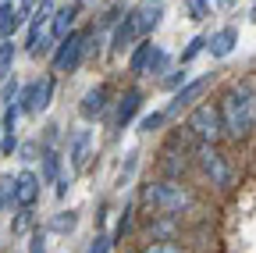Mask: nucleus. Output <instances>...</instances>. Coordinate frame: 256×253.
I'll list each match as a JSON object with an SVG mask.
<instances>
[{
    "mask_svg": "<svg viewBox=\"0 0 256 253\" xmlns=\"http://www.w3.org/2000/svg\"><path fill=\"white\" fill-rule=\"evenodd\" d=\"M220 121H224V139L246 143L256 136V79H242L220 97Z\"/></svg>",
    "mask_w": 256,
    "mask_h": 253,
    "instance_id": "obj_1",
    "label": "nucleus"
},
{
    "mask_svg": "<svg viewBox=\"0 0 256 253\" xmlns=\"http://www.w3.org/2000/svg\"><path fill=\"white\" fill-rule=\"evenodd\" d=\"M139 200L146 207H153L156 214H188L192 207H196V196H192V189L174 182V178H156V182H146Z\"/></svg>",
    "mask_w": 256,
    "mask_h": 253,
    "instance_id": "obj_2",
    "label": "nucleus"
},
{
    "mask_svg": "<svg viewBox=\"0 0 256 253\" xmlns=\"http://www.w3.org/2000/svg\"><path fill=\"white\" fill-rule=\"evenodd\" d=\"M185 132L196 139V143H220L224 139V121H220V107L217 104H196L188 107L185 118Z\"/></svg>",
    "mask_w": 256,
    "mask_h": 253,
    "instance_id": "obj_3",
    "label": "nucleus"
},
{
    "mask_svg": "<svg viewBox=\"0 0 256 253\" xmlns=\"http://www.w3.org/2000/svg\"><path fill=\"white\" fill-rule=\"evenodd\" d=\"M192 157H196V168L210 178V185H217V189H232V185L238 182V175H235L232 161L217 150V143H200Z\"/></svg>",
    "mask_w": 256,
    "mask_h": 253,
    "instance_id": "obj_4",
    "label": "nucleus"
},
{
    "mask_svg": "<svg viewBox=\"0 0 256 253\" xmlns=\"http://www.w3.org/2000/svg\"><path fill=\"white\" fill-rule=\"evenodd\" d=\"M89 57V33H75L72 36H64L60 43H57V50H54V57H50V65H54V72H78V65Z\"/></svg>",
    "mask_w": 256,
    "mask_h": 253,
    "instance_id": "obj_5",
    "label": "nucleus"
},
{
    "mask_svg": "<svg viewBox=\"0 0 256 253\" xmlns=\"http://www.w3.org/2000/svg\"><path fill=\"white\" fill-rule=\"evenodd\" d=\"M50 97H54V79H50V75L22 86V97H18L22 114H40V111H46V107H50Z\"/></svg>",
    "mask_w": 256,
    "mask_h": 253,
    "instance_id": "obj_6",
    "label": "nucleus"
},
{
    "mask_svg": "<svg viewBox=\"0 0 256 253\" xmlns=\"http://www.w3.org/2000/svg\"><path fill=\"white\" fill-rule=\"evenodd\" d=\"M210 82H214V75H210V72H206V75H200V79H192V82H185V86L174 93V97H171V104L164 107V114H168V118H178L185 107H196V100L210 89Z\"/></svg>",
    "mask_w": 256,
    "mask_h": 253,
    "instance_id": "obj_7",
    "label": "nucleus"
},
{
    "mask_svg": "<svg viewBox=\"0 0 256 253\" xmlns=\"http://www.w3.org/2000/svg\"><path fill=\"white\" fill-rule=\"evenodd\" d=\"M160 18H164V8H160V0H139V4L128 11V22L136 25V33L146 40L153 36V29L160 25Z\"/></svg>",
    "mask_w": 256,
    "mask_h": 253,
    "instance_id": "obj_8",
    "label": "nucleus"
},
{
    "mask_svg": "<svg viewBox=\"0 0 256 253\" xmlns=\"http://www.w3.org/2000/svg\"><path fill=\"white\" fill-rule=\"evenodd\" d=\"M107 104H110V86L100 82V86L86 89V97H82V104H78V114H82L86 121H96V118L107 111Z\"/></svg>",
    "mask_w": 256,
    "mask_h": 253,
    "instance_id": "obj_9",
    "label": "nucleus"
},
{
    "mask_svg": "<svg viewBox=\"0 0 256 253\" xmlns=\"http://www.w3.org/2000/svg\"><path fill=\"white\" fill-rule=\"evenodd\" d=\"M40 185H43V178L36 175V171H18V193H14V207H36V200H40Z\"/></svg>",
    "mask_w": 256,
    "mask_h": 253,
    "instance_id": "obj_10",
    "label": "nucleus"
},
{
    "mask_svg": "<svg viewBox=\"0 0 256 253\" xmlns=\"http://www.w3.org/2000/svg\"><path fill=\"white\" fill-rule=\"evenodd\" d=\"M139 107H142V89H136V86L124 89L121 100H118V111H114V129H124V125L139 114Z\"/></svg>",
    "mask_w": 256,
    "mask_h": 253,
    "instance_id": "obj_11",
    "label": "nucleus"
},
{
    "mask_svg": "<svg viewBox=\"0 0 256 253\" xmlns=\"http://www.w3.org/2000/svg\"><path fill=\"white\" fill-rule=\"evenodd\" d=\"M235 47H238V29L235 25H224V29H217V33H210V43H206L210 57H217V61H224Z\"/></svg>",
    "mask_w": 256,
    "mask_h": 253,
    "instance_id": "obj_12",
    "label": "nucleus"
},
{
    "mask_svg": "<svg viewBox=\"0 0 256 253\" xmlns=\"http://www.w3.org/2000/svg\"><path fill=\"white\" fill-rule=\"evenodd\" d=\"M75 15H78V4H64V8L54 11V18H50V36H54L57 43H60L64 36L75 33Z\"/></svg>",
    "mask_w": 256,
    "mask_h": 253,
    "instance_id": "obj_13",
    "label": "nucleus"
},
{
    "mask_svg": "<svg viewBox=\"0 0 256 253\" xmlns=\"http://www.w3.org/2000/svg\"><path fill=\"white\" fill-rule=\"evenodd\" d=\"M139 40H142V36L136 33V25L128 22V11H124V22H118L114 33H110V50H114V54H124V50H132Z\"/></svg>",
    "mask_w": 256,
    "mask_h": 253,
    "instance_id": "obj_14",
    "label": "nucleus"
},
{
    "mask_svg": "<svg viewBox=\"0 0 256 253\" xmlns=\"http://www.w3.org/2000/svg\"><path fill=\"white\" fill-rule=\"evenodd\" d=\"M153 50H156V43H150V36L139 40V43L132 47V54H128V72H132V75H150Z\"/></svg>",
    "mask_w": 256,
    "mask_h": 253,
    "instance_id": "obj_15",
    "label": "nucleus"
},
{
    "mask_svg": "<svg viewBox=\"0 0 256 253\" xmlns=\"http://www.w3.org/2000/svg\"><path fill=\"white\" fill-rule=\"evenodd\" d=\"M22 11H18V4H11V0H0V36L4 40H14V33L22 29Z\"/></svg>",
    "mask_w": 256,
    "mask_h": 253,
    "instance_id": "obj_16",
    "label": "nucleus"
},
{
    "mask_svg": "<svg viewBox=\"0 0 256 253\" xmlns=\"http://www.w3.org/2000/svg\"><path fill=\"white\" fill-rule=\"evenodd\" d=\"M178 232V214H156L150 221V239H174Z\"/></svg>",
    "mask_w": 256,
    "mask_h": 253,
    "instance_id": "obj_17",
    "label": "nucleus"
},
{
    "mask_svg": "<svg viewBox=\"0 0 256 253\" xmlns=\"http://www.w3.org/2000/svg\"><path fill=\"white\" fill-rule=\"evenodd\" d=\"M64 171H60V153L54 150V146H43V171H40V178H43V185L46 182H57Z\"/></svg>",
    "mask_w": 256,
    "mask_h": 253,
    "instance_id": "obj_18",
    "label": "nucleus"
},
{
    "mask_svg": "<svg viewBox=\"0 0 256 253\" xmlns=\"http://www.w3.org/2000/svg\"><path fill=\"white\" fill-rule=\"evenodd\" d=\"M75 225H78V214H75V210H57V214L50 217V225H46V232H57V235H68V232H75Z\"/></svg>",
    "mask_w": 256,
    "mask_h": 253,
    "instance_id": "obj_19",
    "label": "nucleus"
},
{
    "mask_svg": "<svg viewBox=\"0 0 256 253\" xmlns=\"http://www.w3.org/2000/svg\"><path fill=\"white\" fill-rule=\"evenodd\" d=\"M89 139H92V136L82 129V132L75 136V143H72V164H75V171H82V168H86V157H89Z\"/></svg>",
    "mask_w": 256,
    "mask_h": 253,
    "instance_id": "obj_20",
    "label": "nucleus"
},
{
    "mask_svg": "<svg viewBox=\"0 0 256 253\" xmlns=\"http://www.w3.org/2000/svg\"><path fill=\"white\" fill-rule=\"evenodd\" d=\"M14 54H18V47H14L11 40H4V43H0V82H4V79H11V65H14Z\"/></svg>",
    "mask_w": 256,
    "mask_h": 253,
    "instance_id": "obj_21",
    "label": "nucleus"
},
{
    "mask_svg": "<svg viewBox=\"0 0 256 253\" xmlns=\"http://www.w3.org/2000/svg\"><path fill=\"white\" fill-rule=\"evenodd\" d=\"M32 225H36L32 207H18V217L11 221V232H14V235H25V232H32Z\"/></svg>",
    "mask_w": 256,
    "mask_h": 253,
    "instance_id": "obj_22",
    "label": "nucleus"
},
{
    "mask_svg": "<svg viewBox=\"0 0 256 253\" xmlns=\"http://www.w3.org/2000/svg\"><path fill=\"white\" fill-rule=\"evenodd\" d=\"M132 214H136V203H124V210H121V217H118V228H114V235H110L114 246L128 235V228H132Z\"/></svg>",
    "mask_w": 256,
    "mask_h": 253,
    "instance_id": "obj_23",
    "label": "nucleus"
},
{
    "mask_svg": "<svg viewBox=\"0 0 256 253\" xmlns=\"http://www.w3.org/2000/svg\"><path fill=\"white\" fill-rule=\"evenodd\" d=\"M139 253H185V246H178L174 239H150Z\"/></svg>",
    "mask_w": 256,
    "mask_h": 253,
    "instance_id": "obj_24",
    "label": "nucleus"
},
{
    "mask_svg": "<svg viewBox=\"0 0 256 253\" xmlns=\"http://www.w3.org/2000/svg\"><path fill=\"white\" fill-rule=\"evenodd\" d=\"M164 72H171V54L164 47H156L153 50V61H150V75H160L164 79Z\"/></svg>",
    "mask_w": 256,
    "mask_h": 253,
    "instance_id": "obj_25",
    "label": "nucleus"
},
{
    "mask_svg": "<svg viewBox=\"0 0 256 253\" xmlns=\"http://www.w3.org/2000/svg\"><path fill=\"white\" fill-rule=\"evenodd\" d=\"M192 22H206L210 18V0H182Z\"/></svg>",
    "mask_w": 256,
    "mask_h": 253,
    "instance_id": "obj_26",
    "label": "nucleus"
},
{
    "mask_svg": "<svg viewBox=\"0 0 256 253\" xmlns=\"http://www.w3.org/2000/svg\"><path fill=\"white\" fill-rule=\"evenodd\" d=\"M18 97H22V86H18L14 75L0 82V100H4V107H8V104H18Z\"/></svg>",
    "mask_w": 256,
    "mask_h": 253,
    "instance_id": "obj_27",
    "label": "nucleus"
},
{
    "mask_svg": "<svg viewBox=\"0 0 256 253\" xmlns=\"http://www.w3.org/2000/svg\"><path fill=\"white\" fill-rule=\"evenodd\" d=\"M206 43H210V36H196V40H192V43L182 50V57H178V61H182V65H188L192 57H200V54L206 50Z\"/></svg>",
    "mask_w": 256,
    "mask_h": 253,
    "instance_id": "obj_28",
    "label": "nucleus"
},
{
    "mask_svg": "<svg viewBox=\"0 0 256 253\" xmlns=\"http://www.w3.org/2000/svg\"><path fill=\"white\" fill-rule=\"evenodd\" d=\"M18 114H22V104H8V107H4V114H0V129H4V132H14Z\"/></svg>",
    "mask_w": 256,
    "mask_h": 253,
    "instance_id": "obj_29",
    "label": "nucleus"
},
{
    "mask_svg": "<svg viewBox=\"0 0 256 253\" xmlns=\"http://www.w3.org/2000/svg\"><path fill=\"white\" fill-rule=\"evenodd\" d=\"M14 193H18V175H0V196H4V203H14Z\"/></svg>",
    "mask_w": 256,
    "mask_h": 253,
    "instance_id": "obj_30",
    "label": "nucleus"
},
{
    "mask_svg": "<svg viewBox=\"0 0 256 253\" xmlns=\"http://www.w3.org/2000/svg\"><path fill=\"white\" fill-rule=\"evenodd\" d=\"M185 82H188V75H185L182 68H171V75H164V79H160V86H164V89H171V93H178Z\"/></svg>",
    "mask_w": 256,
    "mask_h": 253,
    "instance_id": "obj_31",
    "label": "nucleus"
},
{
    "mask_svg": "<svg viewBox=\"0 0 256 253\" xmlns=\"http://www.w3.org/2000/svg\"><path fill=\"white\" fill-rule=\"evenodd\" d=\"M164 121H168V114H164V111H153V114H146V118L139 121V132H156Z\"/></svg>",
    "mask_w": 256,
    "mask_h": 253,
    "instance_id": "obj_32",
    "label": "nucleus"
},
{
    "mask_svg": "<svg viewBox=\"0 0 256 253\" xmlns=\"http://www.w3.org/2000/svg\"><path fill=\"white\" fill-rule=\"evenodd\" d=\"M18 153V132H4L0 136V157H14Z\"/></svg>",
    "mask_w": 256,
    "mask_h": 253,
    "instance_id": "obj_33",
    "label": "nucleus"
},
{
    "mask_svg": "<svg viewBox=\"0 0 256 253\" xmlns=\"http://www.w3.org/2000/svg\"><path fill=\"white\" fill-rule=\"evenodd\" d=\"M110 246H114V239L100 232V235H92V242H89V249H86V253H110Z\"/></svg>",
    "mask_w": 256,
    "mask_h": 253,
    "instance_id": "obj_34",
    "label": "nucleus"
},
{
    "mask_svg": "<svg viewBox=\"0 0 256 253\" xmlns=\"http://www.w3.org/2000/svg\"><path fill=\"white\" fill-rule=\"evenodd\" d=\"M18 157H22V161H36V157H43V146L28 139V143H22V146H18Z\"/></svg>",
    "mask_w": 256,
    "mask_h": 253,
    "instance_id": "obj_35",
    "label": "nucleus"
},
{
    "mask_svg": "<svg viewBox=\"0 0 256 253\" xmlns=\"http://www.w3.org/2000/svg\"><path fill=\"white\" fill-rule=\"evenodd\" d=\"M28 253H46V232H32L28 235Z\"/></svg>",
    "mask_w": 256,
    "mask_h": 253,
    "instance_id": "obj_36",
    "label": "nucleus"
},
{
    "mask_svg": "<svg viewBox=\"0 0 256 253\" xmlns=\"http://www.w3.org/2000/svg\"><path fill=\"white\" fill-rule=\"evenodd\" d=\"M54 185H57V200H64V196H68V189H72V175H60Z\"/></svg>",
    "mask_w": 256,
    "mask_h": 253,
    "instance_id": "obj_37",
    "label": "nucleus"
},
{
    "mask_svg": "<svg viewBox=\"0 0 256 253\" xmlns=\"http://www.w3.org/2000/svg\"><path fill=\"white\" fill-rule=\"evenodd\" d=\"M36 8H40V0H22V4H18L22 18H32V15H36Z\"/></svg>",
    "mask_w": 256,
    "mask_h": 253,
    "instance_id": "obj_38",
    "label": "nucleus"
},
{
    "mask_svg": "<svg viewBox=\"0 0 256 253\" xmlns=\"http://www.w3.org/2000/svg\"><path fill=\"white\" fill-rule=\"evenodd\" d=\"M238 0H217V8H235Z\"/></svg>",
    "mask_w": 256,
    "mask_h": 253,
    "instance_id": "obj_39",
    "label": "nucleus"
},
{
    "mask_svg": "<svg viewBox=\"0 0 256 253\" xmlns=\"http://www.w3.org/2000/svg\"><path fill=\"white\" fill-rule=\"evenodd\" d=\"M252 25H256V4H252Z\"/></svg>",
    "mask_w": 256,
    "mask_h": 253,
    "instance_id": "obj_40",
    "label": "nucleus"
},
{
    "mask_svg": "<svg viewBox=\"0 0 256 253\" xmlns=\"http://www.w3.org/2000/svg\"><path fill=\"white\" fill-rule=\"evenodd\" d=\"M4 207H8V203H4V196H0V210H4Z\"/></svg>",
    "mask_w": 256,
    "mask_h": 253,
    "instance_id": "obj_41",
    "label": "nucleus"
},
{
    "mask_svg": "<svg viewBox=\"0 0 256 253\" xmlns=\"http://www.w3.org/2000/svg\"><path fill=\"white\" fill-rule=\"evenodd\" d=\"M252 4H256V0H252Z\"/></svg>",
    "mask_w": 256,
    "mask_h": 253,
    "instance_id": "obj_42",
    "label": "nucleus"
}]
</instances>
